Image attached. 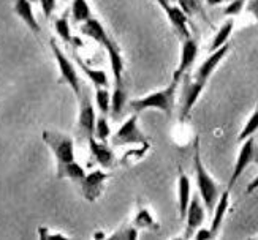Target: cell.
<instances>
[{
    "mask_svg": "<svg viewBox=\"0 0 258 240\" xmlns=\"http://www.w3.org/2000/svg\"><path fill=\"white\" fill-rule=\"evenodd\" d=\"M41 139L44 141L55 158V174L59 179H70L73 182H80L84 176V168L76 162L75 155V141L70 134H65L54 130H44L41 134Z\"/></svg>",
    "mask_w": 258,
    "mask_h": 240,
    "instance_id": "cell-1",
    "label": "cell"
},
{
    "mask_svg": "<svg viewBox=\"0 0 258 240\" xmlns=\"http://www.w3.org/2000/svg\"><path fill=\"white\" fill-rule=\"evenodd\" d=\"M194 171L197 177V188L201 201H203L205 207L209 213L214 210V205L220 196L219 184L211 177L208 169L201 162V150H200V139L195 138V148H194Z\"/></svg>",
    "mask_w": 258,
    "mask_h": 240,
    "instance_id": "cell-2",
    "label": "cell"
},
{
    "mask_svg": "<svg viewBox=\"0 0 258 240\" xmlns=\"http://www.w3.org/2000/svg\"><path fill=\"white\" fill-rule=\"evenodd\" d=\"M177 86H179V81H174L173 79V83L168 87H165L162 90H157V92H151V94L144 95L141 98L130 101V109L135 114H140V112L148 111V109H159L165 114L168 119H170L171 114H173V109H174Z\"/></svg>",
    "mask_w": 258,
    "mask_h": 240,
    "instance_id": "cell-3",
    "label": "cell"
},
{
    "mask_svg": "<svg viewBox=\"0 0 258 240\" xmlns=\"http://www.w3.org/2000/svg\"><path fill=\"white\" fill-rule=\"evenodd\" d=\"M49 46L52 49V54H54V59L55 62H57V66H59V73L62 76V81L69 86L72 90H73V94L76 95V98H80L81 95V83H80V74H78L76 71V68L73 65V62L69 59V55H67L60 46L57 44V41H55L54 38L49 40Z\"/></svg>",
    "mask_w": 258,
    "mask_h": 240,
    "instance_id": "cell-4",
    "label": "cell"
},
{
    "mask_svg": "<svg viewBox=\"0 0 258 240\" xmlns=\"http://www.w3.org/2000/svg\"><path fill=\"white\" fill-rule=\"evenodd\" d=\"M253 162H258V145H256V141L253 136H250V138L244 139L241 142V148L236 156V163H234V168L231 171V177L228 180V187H227L230 191L234 185H236V182L244 174V171L247 169L249 165Z\"/></svg>",
    "mask_w": 258,
    "mask_h": 240,
    "instance_id": "cell-5",
    "label": "cell"
},
{
    "mask_svg": "<svg viewBox=\"0 0 258 240\" xmlns=\"http://www.w3.org/2000/svg\"><path fill=\"white\" fill-rule=\"evenodd\" d=\"M111 144L114 147L122 145H133V144H148L144 133L138 127V114H132V116L120 125L119 130L111 136Z\"/></svg>",
    "mask_w": 258,
    "mask_h": 240,
    "instance_id": "cell-6",
    "label": "cell"
},
{
    "mask_svg": "<svg viewBox=\"0 0 258 240\" xmlns=\"http://www.w3.org/2000/svg\"><path fill=\"white\" fill-rule=\"evenodd\" d=\"M80 116H78V131L86 139L94 138L95 133V123H97V112L92 105L91 94L86 87H83L80 95Z\"/></svg>",
    "mask_w": 258,
    "mask_h": 240,
    "instance_id": "cell-7",
    "label": "cell"
},
{
    "mask_svg": "<svg viewBox=\"0 0 258 240\" xmlns=\"http://www.w3.org/2000/svg\"><path fill=\"white\" fill-rule=\"evenodd\" d=\"M109 179V174L105 173L102 169H97V171H91V173H86V176L78 182L81 188L83 196L89 201V202H94L100 198L103 188H105V182Z\"/></svg>",
    "mask_w": 258,
    "mask_h": 240,
    "instance_id": "cell-8",
    "label": "cell"
},
{
    "mask_svg": "<svg viewBox=\"0 0 258 240\" xmlns=\"http://www.w3.org/2000/svg\"><path fill=\"white\" fill-rule=\"evenodd\" d=\"M208 83L205 81H200V79H190L187 77L185 83H184V87H182V98H181V120L184 122L190 111L194 109L197 100L200 98L201 92H203V89Z\"/></svg>",
    "mask_w": 258,
    "mask_h": 240,
    "instance_id": "cell-9",
    "label": "cell"
},
{
    "mask_svg": "<svg viewBox=\"0 0 258 240\" xmlns=\"http://www.w3.org/2000/svg\"><path fill=\"white\" fill-rule=\"evenodd\" d=\"M197 55H198L197 38H194V35L184 38L182 40V49H181V62H179L176 71H174V76H173L174 81L181 83V77L185 76L190 71V68L194 66V63L197 60Z\"/></svg>",
    "mask_w": 258,
    "mask_h": 240,
    "instance_id": "cell-10",
    "label": "cell"
},
{
    "mask_svg": "<svg viewBox=\"0 0 258 240\" xmlns=\"http://www.w3.org/2000/svg\"><path fill=\"white\" fill-rule=\"evenodd\" d=\"M205 215H206V207L203 201H201L200 194H194V198L190 199V204H188V209H187V213H185V221H187V226H185V234L184 237L188 238L192 237L194 232L198 229V227L203 224L205 221Z\"/></svg>",
    "mask_w": 258,
    "mask_h": 240,
    "instance_id": "cell-11",
    "label": "cell"
},
{
    "mask_svg": "<svg viewBox=\"0 0 258 240\" xmlns=\"http://www.w3.org/2000/svg\"><path fill=\"white\" fill-rule=\"evenodd\" d=\"M157 4H159L170 19L171 26L174 29V32L179 35V38L184 40L187 37H190L192 33L188 32V27H187V16L184 13L182 8H179L176 5H171V0H157Z\"/></svg>",
    "mask_w": 258,
    "mask_h": 240,
    "instance_id": "cell-12",
    "label": "cell"
},
{
    "mask_svg": "<svg viewBox=\"0 0 258 240\" xmlns=\"http://www.w3.org/2000/svg\"><path fill=\"white\" fill-rule=\"evenodd\" d=\"M228 49H230V44L225 43L223 46H220L217 51L214 52H211V55L208 57V59L201 63L198 66V70L195 73V79H200V81H205L208 83L209 81V77L212 76V73H214V70L217 68V65L223 60V57H225L228 54Z\"/></svg>",
    "mask_w": 258,
    "mask_h": 240,
    "instance_id": "cell-13",
    "label": "cell"
},
{
    "mask_svg": "<svg viewBox=\"0 0 258 240\" xmlns=\"http://www.w3.org/2000/svg\"><path fill=\"white\" fill-rule=\"evenodd\" d=\"M87 142H89V148H91V155L97 165H100L102 168L113 166V163L116 162V155L105 141L91 138V139H87Z\"/></svg>",
    "mask_w": 258,
    "mask_h": 240,
    "instance_id": "cell-14",
    "label": "cell"
},
{
    "mask_svg": "<svg viewBox=\"0 0 258 240\" xmlns=\"http://www.w3.org/2000/svg\"><path fill=\"white\" fill-rule=\"evenodd\" d=\"M108 52V59H109V65H111V71H113L114 76V83H122L124 81V57H122V52L117 46V43L114 40H109L105 46H103Z\"/></svg>",
    "mask_w": 258,
    "mask_h": 240,
    "instance_id": "cell-15",
    "label": "cell"
},
{
    "mask_svg": "<svg viewBox=\"0 0 258 240\" xmlns=\"http://www.w3.org/2000/svg\"><path fill=\"white\" fill-rule=\"evenodd\" d=\"M80 32L84 37H89L94 41H97L100 46H105V44L111 40V37L108 35V32L103 27V24L98 19H95L94 16L89 18L86 22H83V24H80Z\"/></svg>",
    "mask_w": 258,
    "mask_h": 240,
    "instance_id": "cell-16",
    "label": "cell"
},
{
    "mask_svg": "<svg viewBox=\"0 0 258 240\" xmlns=\"http://www.w3.org/2000/svg\"><path fill=\"white\" fill-rule=\"evenodd\" d=\"M13 2H15V13L22 19V22L29 27L30 32H33L37 37H40L41 27L38 24L35 15H33L32 4L29 2V0H13Z\"/></svg>",
    "mask_w": 258,
    "mask_h": 240,
    "instance_id": "cell-17",
    "label": "cell"
},
{
    "mask_svg": "<svg viewBox=\"0 0 258 240\" xmlns=\"http://www.w3.org/2000/svg\"><path fill=\"white\" fill-rule=\"evenodd\" d=\"M177 199H179V215H181V220H184L187 209H188V204H190V199H192V185H190V179L184 174L182 169H179Z\"/></svg>",
    "mask_w": 258,
    "mask_h": 240,
    "instance_id": "cell-18",
    "label": "cell"
},
{
    "mask_svg": "<svg viewBox=\"0 0 258 240\" xmlns=\"http://www.w3.org/2000/svg\"><path fill=\"white\" fill-rule=\"evenodd\" d=\"M230 207V190L227 188L223 193H220V196L214 205V210H212V221H211V232L212 234H217L220 226H222V221L225 218V213Z\"/></svg>",
    "mask_w": 258,
    "mask_h": 240,
    "instance_id": "cell-19",
    "label": "cell"
},
{
    "mask_svg": "<svg viewBox=\"0 0 258 240\" xmlns=\"http://www.w3.org/2000/svg\"><path fill=\"white\" fill-rule=\"evenodd\" d=\"M75 57V62L76 65L81 68V71L89 77V81H91L95 87H109V79H108V74L103 71V70H97V68H92L89 66L80 55L76 52L73 54Z\"/></svg>",
    "mask_w": 258,
    "mask_h": 240,
    "instance_id": "cell-20",
    "label": "cell"
},
{
    "mask_svg": "<svg viewBox=\"0 0 258 240\" xmlns=\"http://www.w3.org/2000/svg\"><path fill=\"white\" fill-rule=\"evenodd\" d=\"M127 100H128V92H127V87L124 86V81L116 83L113 94H111V109H109L111 117L117 119L120 116L127 105Z\"/></svg>",
    "mask_w": 258,
    "mask_h": 240,
    "instance_id": "cell-21",
    "label": "cell"
},
{
    "mask_svg": "<svg viewBox=\"0 0 258 240\" xmlns=\"http://www.w3.org/2000/svg\"><path fill=\"white\" fill-rule=\"evenodd\" d=\"M70 15L72 21L75 24H83L89 18H92V10L89 5L87 0H72V7H70Z\"/></svg>",
    "mask_w": 258,
    "mask_h": 240,
    "instance_id": "cell-22",
    "label": "cell"
},
{
    "mask_svg": "<svg viewBox=\"0 0 258 240\" xmlns=\"http://www.w3.org/2000/svg\"><path fill=\"white\" fill-rule=\"evenodd\" d=\"M52 27L55 30V33H57V37L65 43L69 44V46H72L73 43V35H72V29H70V22H69V13H63L60 15L59 18H55L54 22H52Z\"/></svg>",
    "mask_w": 258,
    "mask_h": 240,
    "instance_id": "cell-23",
    "label": "cell"
},
{
    "mask_svg": "<svg viewBox=\"0 0 258 240\" xmlns=\"http://www.w3.org/2000/svg\"><path fill=\"white\" fill-rule=\"evenodd\" d=\"M233 21H227L225 24H223L220 29H219V32L216 33V37H214V40H212V43H211V52H214V51H217L220 46H223L227 41H228V37L231 35V32H233Z\"/></svg>",
    "mask_w": 258,
    "mask_h": 240,
    "instance_id": "cell-24",
    "label": "cell"
},
{
    "mask_svg": "<svg viewBox=\"0 0 258 240\" xmlns=\"http://www.w3.org/2000/svg\"><path fill=\"white\" fill-rule=\"evenodd\" d=\"M95 103L100 114L108 116L111 109V94L108 87H95Z\"/></svg>",
    "mask_w": 258,
    "mask_h": 240,
    "instance_id": "cell-25",
    "label": "cell"
},
{
    "mask_svg": "<svg viewBox=\"0 0 258 240\" xmlns=\"http://www.w3.org/2000/svg\"><path fill=\"white\" fill-rule=\"evenodd\" d=\"M256 131H258V105L255 106L253 112L250 114V117L247 119V122H245L244 128L241 130V133L238 136V141L242 142L244 139H247V138H250V136H253Z\"/></svg>",
    "mask_w": 258,
    "mask_h": 240,
    "instance_id": "cell-26",
    "label": "cell"
},
{
    "mask_svg": "<svg viewBox=\"0 0 258 240\" xmlns=\"http://www.w3.org/2000/svg\"><path fill=\"white\" fill-rule=\"evenodd\" d=\"M94 138L98 141H105V142L108 141V138H111V127H109V122H108V116H105V114L97 117Z\"/></svg>",
    "mask_w": 258,
    "mask_h": 240,
    "instance_id": "cell-27",
    "label": "cell"
},
{
    "mask_svg": "<svg viewBox=\"0 0 258 240\" xmlns=\"http://www.w3.org/2000/svg\"><path fill=\"white\" fill-rule=\"evenodd\" d=\"M138 231L133 226H122L117 232H114L109 238H137Z\"/></svg>",
    "mask_w": 258,
    "mask_h": 240,
    "instance_id": "cell-28",
    "label": "cell"
},
{
    "mask_svg": "<svg viewBox=\"0 0 258 240\" xmlns=\"http://www.w3.org/2000/svg\"><path fill=\"white\" fill-rule=\"evenodd\" d=\"M242 8H244V0H230V4L223 13H225L227 16H236L241 13Z\"/></svg>",
    "mask_w": 258,
    "mask_h": 240,
    "instance_id": "cell-29",
    "label": "cell"
},
{
    "mask_svg": "<svg viewBox=\"0 0 258 240\" xmlns=\"http://www.w3.org/2000/svg\"><path fill=\"white\" fill-rule=\"evenodd\" d=\"M38 2H40L41 11H43V16L46 19H51L55 7H57V2H55V0H38Z\"/></svg>",
    "mask_w": 258,
    "mask_h": 240,
    "instance_id": "cell-30",
    "label": "cell"
},
{
    "mask_svg": "<svg viewBox=\"0 0 258 240\" xmlns=\"http://www.w3.org/2000/svg\"><path fill=\"white\" fill-rule=\"evenodd\" d=\"M135 224H138L141 227H148V226H152L154 224V220L149 212L146 210H140V213L137 215V218H135Z\"/></svg>",
    "mask_w": 258,
    "mask_h": 240,
    "instance_id": "cell-31",
    "label": "cell"
},
{
    "mask_svg": "<svg viewBox=\"0 0 258 240\" xmlns=\"http://www.w3.org/2000/svg\"><path fill=\"white\" fill-rule=\"evenodd\" d=\"M38 234H40L41 238H54V237H57V238H67V237L62 235V234L52 232L51 229H48V227H40V229H38Z\"/></svg>",
    "mask_w": 258,
    "mask_h": 240,
    "instance_id": "cell-32",
    "label": "cell"
},
{
    "mask_svg": "<svg viewBox=\"0 0 258 240\" xmlns=\"http://www.w3.org/2000/svg\"><path fill=\"white\" fill-rule=\"evenodd\" d=\"M194 237L195 238H212V237H214V234H212L211 232V227H209V229H206V227H198V229L194 232Z\"/></svg>",
    "mask_w": 258,
    "mask_h": 240,
    "instance_id": "cell-33",
    "label": "cell"
},
{
    "mask_svg": "<svg viewBox=\"0 0 258 240\" xmlns=\"http://www.w3.org/2000/svg\"><path fill=\"white\" fill-rule=\"evenodd\" d=\"M249 11H252V13L258 18V0H250V4H249Z\"/></svg>",
    "mask_w": 258,
    "mask_h": 240,
    "instance_id": "cell-34",
    "label": "cell"
},
{
    "mask_svg": "<svg viewBox=\"0 0 258 240\" xmlns=\"http://www.w3.org/2000/svg\"><path fill=\"white\" fill-rule=\"evenodd\" d=\"M256 188H258V176H256V177L250 182V184L247 185V193L250 194V193H253Z\"/></svg>",
    "mask_w": 258,
    "mask_h": 240,
    "instance_id": "cell-35",
    "label": "cell"
},
{
    "mask_svg": "<svg viewBox=\"0 0 258 240\" xmlns=\"http://www.w3.org/2000/svg\"><path fill=\"white\" fill-rule=\"evenodd\" d=\"M223 0H206V4L208 5H211V7H214V5H219V4H222Z\"/></svg>",
    "mask_w": 258,
    "mask_h": 240,
    "instance_id": "cell-36",
    "label": "cell"
},
{
    "mask_svg": "<svg viewBox=\"0 0 258 240\" xmlns=\"http://www.w3.org/2000/svg\"><path fill=\"white\" fill-rule=\"evenodd\" d=\"M105 237H106V235H105L103 232H95V234H94V238H105Z\"/></svg>",
    "mask_w": 258,
    "mask_h": 240,
    "instance_id": "cell-37",
    "label": "cell"
},
{
    "mask_svg": "<svg viewBox=\"0 0 258 240\" xmlns=\"http://www.w3.org/2000/svg\"><path fill=\"white\" fill-rule=\"evenodd\" d=\"M29 2H30V4H33V2H38V0H29Z\"/></svg>",
    "mask_w": 258,
    "mask_h": 240,
    "instance_id": "cell-38",
    "label": "cell"
}]
</instances>
